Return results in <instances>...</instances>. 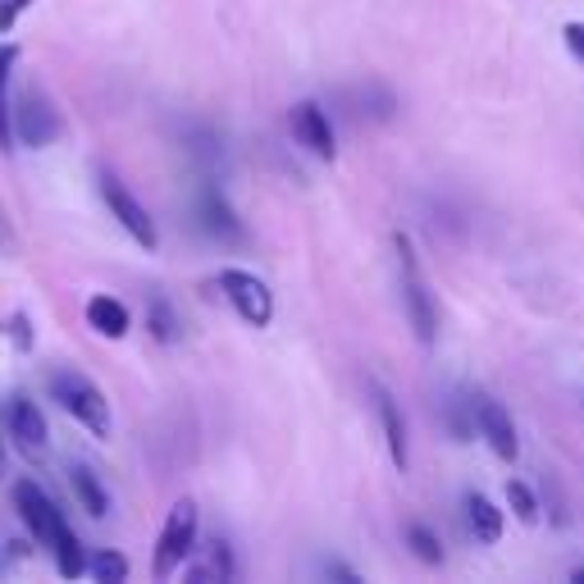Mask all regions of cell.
<instances>
[{
	"mask_svg": "<svg viewBox=\"0 0 584 584\" xmlns=\"http://www.w3.org/2000/svg\"><path fill=\"white\" fill-rule=\"evenodd\" d=\"M47 388H51V398H55V407L69 416V420H78L83 430L92 434V439H110V430H114V416H110V402H105V393L101 388L83 375V370H73V366H55L51 375H47Z\"/></svg>",
	"mask_w": 584,
	"mask_h": 584,
	"instance_id": "6da1fadb",
	"label": "cell"
},
{
	"mask_svg": "<svg viewBox=\"0 0 584 584\" xmlns=\"http://www.w3.org/2000/svg\"><path fill=\"white\" fill-rule=\"evenodd\" d=\"M393 247H398V269H402V310H407V325L416 329V338L424 347H434L439 342V301H434L430 284H424V275H420L416 243L398 228L393 233Z\"/></svg>",
	"mask_w": 584,
	"mask_h": 584,
	"instance_id": "7a4b0ae2",
	"label": "cell"
},
{
	"mask_svg": "<svg viewBox=\"0 0 584 584\" xmlns=\"http://www.w3.org/2000/svg\"><path fill=\"white\" fill-rule=\"evenodd\" d=\"M197 534H202V516H197V502L192 498H178L165 525H161V539H155V557H151V580H170L183 571V562L197 553Z\"/></svg>",
	"mask_w": 584,
	"mask_h": 584,
	"instance_id": "3957f363",
	"label": "cell"
},
{
	"mask_svg": "<svg viewBox=\"0 0 584 584\" xmlns=\"http://www.w3.org/2000/svg\"><path fill=\"white\" fill-rule=\"evenodd\" d=\"M10 110H14V142L28 146V151H47L60 142L64 133V120L55 101L42 92V88H19V96H10Z\"/></svg>",
	"mask_w": 584,
	"mask_h": 584,
	"instance_id": "277c9868",
	"label": "cell"
},
{
	"mask_svg": "<svg viewBox=\"0 0 584 584\" xmlns=\"http://www.w3.org/2000/svg\"><path fill=\"white\" fill-rule=\"evenodd\" d=\"M215 284L228 297V306L238 310L243 325H252V329H269V325H275V293H269V284L256 275V269L224 265L219 275H215Z\"/></svg>",
	"mask_w": 584,
	"mask_h": 584,
	"instance_id": "5b68a950",
	"label": "cell"
},
{
	"mask_svg": "<svg viewBox=\"0 0 584 584\" xmlns=\"http://www.w3.org/2000/svg\"><path fill=\"white\" fill-rule=\"evenodd\" d=\"M96 187H101V202H105V211H110V219L120 224L129 238L142 247V252H155L161 247V228H155V219H151V211L133 197L129 192V183L120 178V174H110V170H101V178H96Z\"/></svg>",
	"mask_w": 584,
	"mask_h": 584,
	"instance_id": "8992f818",
	"label": "cell"
},
{
	"mask_svg": "<svg viewBox=\"0 0 584 584\" xmlns=\"http://www.w3.org/2000/svg\"><path fill=\"white\" fill-rule=\"evenodd\" d=\"M10 502H14L19 521L28 525V539H32V543H42V549H51V543H55V530H60V521H64L60 502H55L42 484H37V480H28V475L14 480Z\"/></svg>",
	"mask_w": 584,
	"mask_h": 584,
	"instance_id": "52a82bcc",
	"label": "cell"
},
{
	"mask_svg": "<svg viewBox=\"0 0 584 584\" xmlns=\"http://www.w3.org/2000/svg\"><path fill=\"white\" fill-rule=\"evenodd\" d=\"M0 424H6L10 448H19V452L32 457V461H42V457H47V448H51V430H47L42 407H37L28 393H10V398H6V416H0Z\"/></svg>",
	"mask_w": 584,
	"mask_h": 584,
	"instance_id": "ba28073f",
	"label": "cell"
},
{
	"mask_svg": "<svg viewBox=\"0 0 584 584\" xmlns=\"http://www.w3.org/2000/svg\"><path fill=\"white\" fill-rule=\"evenodd\" d=\"M192 215H197V228L206 233V238H215L219 247H247L252 243L243 215L228 206V197H224L215 183H202L197 187V206H192Z\"/></svg>",
	"mask_w": 584,
	"mask_h": 584,
	"instance_id": "9c48e42d",
	"label": "cell"
},
{
	"mask_svg": "<svg viewBox=\"0 0 584 584\" xmlns=\"http://www.w3.org/2000/svg\"><path fill=\"white\" fill-rule=\"evenodd\" d=\"M288 133L301 151H310L316 161H338V133H334V120L320 101H297L288 110Z\"/></svg>",
	"mask_w": 584,
	"mask_h": 584,
	"instance_id": "30bf717a",
	"label": "cell"
},
{
	"mask_svg": "<svg viewBox=\"0 0 584 584\" xmlns=\"http://www.w3.org/2000/svg\"><path fill=\"white\" fill-rule=\"evenodd\" d=\"M370 398H375V416H379V430H383V448H388V461L393 471H411V430H407V416H402V402L388 393L383 383H370Z\"/></svg>",
	"mask_w": 584,
	"mask_h": 584,
	"instance_id": "8fae6325",
	"label": "cell"
},
{
	"mask_svg": "<svg viewBox=\"0 0 584 584\" xmlns=\"http://www.w3.org/2000/svg\"><path fill=\"white\" fill-rule=\"evenodd\" d=\"M471 402H475L480 439L493 448V457H498V461H516V457H521V439H516V420H512V411L502 407L498 398H489V393H471Z\"/></svg>",
	"mask_w": 584,
	"mask_h": 584,
	"instance_id": "7c38bea8",
	"label": "cell"
},
{
	"mask_svg": "<svg viewBox=\"0 0 584 584\" xmlns=\"http://www.w3.org/2000/svg\"><path fill=\"white\" fill-rule=\"evenodd\" d=\"M461 516H465V530H471L475 543H484V549H493V543L502 539V530H508V512L498 508V502L480 489H465L461 493Z\"/></svg>",
	"mask_w": 584,
	"mask_h": 584,
	"instance_id": "4fadbf2b",
	"label": "cell"
},
{
	"mask_svg": "<svg viewBox=\"0 0 584 584\" xmlns=\"http://www.w3.org/2000/svg\"><path fill=\"white\" fill-rule=\"evenodd\" d=\"M83 316H88L92 334H101V338H110V342L129 338V329H133V310H129V301H120L114 293H92Z\"/></svg>",
	"mask_w": 584,
	"mask_h": 584,
	"instance_id": "5bb4252c",
	"label": "cell"
},
{
	"mask_svg": "<svg viewBox=\"0 0 584 584\" xmlns=\"http://www.w3.org/2000/svg\"><path fill=\"white\" fill-rule=\"evenodd\" d=\"M69 489L78 498V508H83L92 521L110 516V489L101 484V475L92 471V465H69Z\"/></svg>",
	"mask_w": 584,
	"mask_h": 584,
	"instance_id": "9a60e30c",
	"label": "cell"
},
{
	"mask_svg": "<svg viewBox=\"0 0 584 584\" xmlns=\"http://www.w3.org/2000/svg\"><path fill=\"white\" fill-rule=\"evenodd\" d=\"M51 557H55V571L64 575V580H83L88 575V549H83V539H78V530L69 525V516L60 521V530H55V543H51Z\"/></svg>",
	"mask_w": 584,
	"mask_h": 584,
	"instance_id": "2e32d148",
	"label": "cell"
},
{
	"mask_svg": "<svg viewBox=\"0 0 584 584\" xmlns=\"http://www.w3.org/2000/svg\"><path fill=\"white\" fill-rule=\"evenodd\" d=\"M19 47L14 42H0V151H14V110H10V78L19 69Z\"/></svg>",
	"mask_w": 584,
	"mask_h": 584,
	"instance_id": "e0dca14e",
	"label": "cell"
},
{
	"mask_svg": "<svg viewBox=\"0 0 584 584\" xmlns=\"http://www.w3.org/2000/svg\"><path fill=\"white\" fill-rule=\"evenodd\" d=\"M146 334L161 342V347H174L183 338V320H178V310L165 293H151L146 297Z\"/></svg>",
	"mask_w": 584,
	"mask_h": 584,
	"instance_id": "ac0fdd59",
	"label": "cell"
},
{
	"mask_svg": "<svg viewBox=\"0 0 584 584\" xmlns=\"http://www.w3.org/2000/svg\"><path fill=\"white\" fill-rule=\"evenodd\" d=\"M439 420H443V430L452 434V443H471L480 434V424H475V402L471 393H457L439 407Z\"/></svg>",
	"mask_w": 584,
	"mask_h": 584,
	"instance_id": "d6986e66",
	"label": "cell"
},
{
	"mask_svg": "<svg viewBox=\"0 0 584 584\" xmlns=\"http://www.w3.org/2000/svg\"><path fill=\"white\" fill-rule=\"evenodd\" d=\"M402 543L411 549V557L424 562V566H443V562H448L439 530H434V525H424V521H407V525H402Z\"/></svg>",
	"mask_w": 584,
	"mask_h": 584,
	"instance_id": "ffe728a7",
	"label": "cell"
},
{
	"mask_svg": "<svg viewBox=\"0 0 584 584\" xmlns=\"http://www.w3.org/2000/svg\"><path fill=\"white\" fill-rule=\"evenodd\" d=\"M357 114H366V120H375V124H388L398 114V96H393V88H383V83H366V88H357Z\"/></svg>",
	"mask_w": 584,
	"mask_h": 584,
	"instance_id": "44dd1931",
	"label": "cell"
},
{
	"mask_svg": "<svg viewBox=\"0 0 584 584\" xmlns=\"http://www.w3.org/2000/svg\"><path fill=\"white\" fill-rule=\"evenodd\" d=\"M502 498H508V512H512L521 525H539V521H543V502H539V493H534L525 480H508Z\"/></svg>",
	"mask_w": 584,
	"mask_h": 584,
	"instance_id": "7402d4cb",
	"label": "cell"
},
{
	"mask_svg": "<svg viewBox=\"0 0 584 584\" xmlns=\"http://www.w3.org/2000/svg\"><path fill=\"white\" fill-rule=\"evenodd\" d=\"M129 557L124 553H114V549H96L92 557H88V575L96 580V584H124L129 580Z\"/></svg>",
	"mask_w": 584,
	"mask_h": 584,
	"instance_id": "603a6c76",
	"label": "cell"
},
{
	"mask_svg": "<svg viewBox=\"0 0 584 584\" xmlns=\"http://www.w3.org/2000/svg\"><path fill=\"white\" fill-rule=\"evenodd\" d=\"M6 338H10V347H14V352H32V347H37V334H32V320H28V310H14V316L6 320Z\"/></svg>",
	"mask_w": 584,
	"mask_h": 584,
	"instance_id": "cb8c5ba5",
	"label": "cell"
},
{
	"mask_svg": "<svg viewBox=\"0 0 584 584\" xmlns=\"http://www.w3.org/2000/svg\"><path fill=\"white\" fill-rule=\"evenodd\" d=\"M206 553H211V571L219 575V584H224V580H238V562H233V543H228V539L215 534Z\"/></svg>",
	"mask_w": 584,
	"mask_h": 584,
	"instance_id": "d4e9b609",
	"label": "cell"
},
{
	"mask_svg": "<svg viewBox=\"0 0 584 584\" xmlns=\"http://www.w3.org/2000/svg\"><path fill=\"white\" fill-rule=\"evenodd\" d=\"M543 489H549V516H553V525L566 530V525H571V512H566L562 493H557V480H543Z\"/></svg>",
	"mask_w": 584,
	"mask_h": 584,
	"instance_id": "484cf974",
	"label": "cell"
},
{
	"mask_svg": "<svg viewBox=\"0 0 584 584\" xmlns=\"http://www.w3.org/2000/svg\"><path fill=\"white\" fill-rule=\"evenodd\" d=\"M28 6H32V0H0V37L14 32L19 14H28Z\"/></svg>",
	"mask_w": 584,
	"mask_h": 584,
	"instance_id": "4316f807",
	"label": "cell"
},
{
	"mask_svg": "<svg viewBox=\"0 0 584 584\" xmlns=\"http://www.w3.org/2000/svg\"><path fill=\"white\" fill-rule=\"evenodd\" d=\"M562 42H566V51L575 55V64H584V23H580V19L562 28Z\"/></svg>",
	"mask_w": 584,
	"mask_h": 584,
	"instance_id": "83f0119b",
	"label": "cell"
},
{
	"mask_svg": "<svg viewBox=\"0 0 584 584\" xmlns=\"http://www.w3.org/2000/svg\"><path fill=\"white\" fill-rule=\"evenodd\" d=\"M320 571H325L329 580H342V584H361V575H357L352 566H342V562H325Z\"/></svg>",
	"mask_w": 584,
	"mask_h": 584,
	"instance_id": "f1b7e54d",
	"label": "cell"
},
{
	"mask_svg": "<svg viewBox=\"0 0 584 584\" xmlns=\"http://www.w3.org/2000/svg\"><path fill=\"white\" fill-rule=\"evenodd\" d=\"M10 247H14V228H10L6 211H0V252H10Z\"/></svg>",
	"mask_w": 584,
	"mask_h": 584,
	"instance_id": "f546056e",
	"label": "cell"
},
{
	"mask_svg": "<svg viewBox=\"0 0 584 584\" xmlns=\"http://www.w3.org/2000/svg\"><path fill=\"white\" fill-rule=\"evenodd\" d=\"M6 452H10V439H6V424H0V475H6Z\"/></svg>",
	"mask_w": 584,
	"mask_h": 584,
	"instance_id": "4dcf8cb0",
	"label": "cell"
},
{
	"mask_svg": "<svg viewBox=\"0 0 584 584\" xmlns=\"http://www.w3.org/2000/svg\"><path fill=\"white\" fill-rule=\"evenodd\" d=\"M571 580H575V584H584V566H575V571H571Z\"/></svg>",
	"mask_w": 584,
	"mask_h": 584,
	"instance_id": "1f68e13d",
	"label": "cell"
}]
</instances>
